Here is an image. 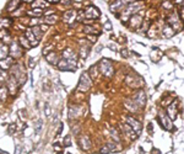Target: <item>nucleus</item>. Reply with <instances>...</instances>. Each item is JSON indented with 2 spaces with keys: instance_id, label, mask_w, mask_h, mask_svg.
<instances>
[{
  "instance_id": "1",
  "label": "nucleus",
  "mask_w": 184,
  "mask_h": 154,
  "mask_svg": "<svg viewBox=\"0 0 184 154\" xmlns=\"http://www.w3.org/2000/svg\"><path fill=\"white\" fill-rule=\"evenodd\" d=\"M100 10L95 6H88L85 10H79L77 11V21H85V20H96L100 17Z\"/></svg>"
},
{
  "instance_id": "2",
  "label": "nucleus",
  "mask_w": 184,
  "mask_h": 154,
  "mask_svg": "<svg viewBox=\"0 0 184 154\" xmlns=\"http://www.w3.org/2000/svg\"><path fill=\"white\" fill-rule=\"evenodd\" d=\"M144 8V1H134L127 5L122 13V19L123 20H129V17L135 15L137 11H140Z\"/></svg>"
},
{
  "instance_id": "3",
  "label": "nucleus",
  "mask_w": 184,
  "mask_h": 154,
  "mask_svg": "<svg viewBox=\"0 0 184 154\" xmlns=\"http://www.w3.org/2000/svg\"><path fill=\"white\" fill-rule=\"evenodd\" d=\"M92 85V82H91V77L90 74L87 73H82L81 77H80V82H79V85H77V89L82 93H86L90 90V88Z\"/></svg>"
},
{
  "instance_id": "4",
  "label": "nucleus",
  "mask_w": 184,
  "mask_h": 154,
  "mask_svg": "<svg viewBox=\"0 0 184 154\" xmlns=\"http://www.w3.org/2000/svg\"><path fill=\"white\" fill-rule=\"evenodd\" d=\"M100 69L102 72V74L107 78H111L114 74V69L112 66V62L109 59H102L100 63Z\"/></svg>"
},
{
  "instance_id": "5",
  "label": "nucleus",
  "mask_w": 184,
  "mask_h": 154,
  "mask_svg": "<svg viewBox=\"0 0 184 154\" xmlns=\"http://www.w3.org/2000/svg\"><path fill=\"white\" fill-rule=\"evenodd\" d=\"M63 58L67 61L70 66H72L74 68L76 67V64H77V56H76V53L72 50L67 48L65 51L63 52Z\"/></svg>"
},
{
  "instance_id": "6",
  "label": "nucleus",
  "mask_w": 184,
  "mask_h": 154,
  "mask_svg": "<svg viewBox=\"0 0 184 154\" xmlns=\"http://www.w3.org/2000/svg\"><path fill=\"white\" fill-rule=\"evenodd\" d=\"M9 56L12 59L20 58L22 56V47H21V45L17 43V42H11V45L9 47Z\"/></svg>"
},
{
  "instance_id": "7",
  "label": "nucleus",
  "mask_w": 184,
  "mask_h": 154,
  "mask_svg": "<svg viewBox=\"0 0 184 154\" xmlns=\"http://www.w3.org/2000/svg\"><path fill=\"white\" fill-rule=\"evenodd\" d=\"M124 120H125V123H128V125L134 130L137 135L141 132V130H142V125H141L140 121H137L135 117H132V116H125Z\"/></svg>"
},
{
  "instance_id": "8",
  "label": "nucleus",
  "mask_w": 184,
  "mask_h": 154,
  "mask_svg": "<svg viewBox=\"0 0 184 154\" xmlns=\"http://www.w3.org/2000/svg\"><path fill=\"white\" fill-rule=\"evenodd\" d=\"M166 22H167L168 25H171V26L173 27V30H174V29L181 30V27H182L181 21H179V19H178V15H177L176 13H172L171 15H168Z\"/></svg>"
},
{
  "instance_id": "9",
  "label": "nucleus",
  "mask_w": 184,
  "mask_h": 154,
  "mask_svg": "<svg viewBox=\"0 0 184 154\" xmlns=\"http://www.w3.org/2000/svg\"><path fill=\"white\" fill-rule=\"evenodd\" d=\"M18 86H20V84H18L16 78H15L14 75H10V78H9V80H7V89H9V91H10L11 95H15V94H16Z\"/></svg>"
},
{
  "instance_id": "10",
  "label": "nucleus",
  "mask_w": 184,
  "mask_h": 154,
  "mask_svg": "<svg viewBox=\"0 0 184 154\" xmlns=\"http://www.w3.org/2000/svg\"><path fill=\"white\" fill-rule=\"evenodd\" d=\"M168 119L169 117H168L167 115H163V112H160V115H158V122L162 126V128H166V130H171L172 128V123H171V121L168 120Z\"/></svg>"
},
{
  "instance_id": "11",
  "label": "nucleus",
  "mask_w": 184,
  "mask_h": 154,
  "mask_svg": "<svg viewBox=\"0 0 184 154\" xmlns=\"http://www.w3.org/2000/svg\"><path fill=\"white\" fill-rule=\"evenodd\" d=\"M133 100H134L139 106H144L145 103H146V95H145V93H144L142 90H139V91L134 95Z\"/></svg>"
},
{
  "instance_id": "12",
  "label": "nucleus",
  "mask_w": 184,
  "mask_h": 154,
  "mask_svg": "<svg viewBox=\"0 0 184 154\" xmlns=\"http://www.w3.org/2000/svg\"><path fill=\"white\" fill-rule=\"evenodd\" d=\"M25 37L30 41L31 47H36V46L39 43V40H37V38H36V36L33 35V32H32V30H31V29H27V30H26V32H25Z\"/></svg>"
},
{
  "instance_id": "13",
  "label": "nucleus",
  "mask_w": 184,
  "mask_h": 154,
  "mask_svg": "<svg viewBox=\"0 0 184 154\" xmlns=\"http://www.w3.org/2000/svg\"><path fill=\"white\" fill-rule=\"evenodd\" d=\"M141 22H142V19L140 15H133V16L129 19V24H130V27L134 30V29H139L140 27V25H141Z\"/></svg>"
},
{
  "instance_id": "14",
  "label": "nucleus",
  "mask_w": 184,
  "mask_h": 154,
  "mask_svg": "<svg viewBox=\"0 0 184 154\" xmlns=\"http://www.w3.org/2000/svg\"><path fill=\"white\" fill-rule=\"evenodd\" d=\"M128 4L124 1V0H116V1H113L112 4H111V10L113 11V13H116V11H119V10H123L124 9V6H127Z\"/></svg>"
},
{
  "instance_id": "15",
  "label": "nucleus",
  "mask_w": 184,
  "mask_h": 154,
  "mask_svg": "<svg viewBox=\"0 0 184 154\" xmlns=\"http://www.w3.org/2000/svg\"><path fill=\"white\" fill-rule=\"evenodd\" d=\"M174 34H176V31L173 30V27L166 22V25L162 27V35H163V37L165 38H171L172 36H174Z\"/></svg>"
},
{
  "instance_id": "16",
  "label": "nucleus",
  "mask_w": 184,
  "mask_h": 154,
  "mask_svg": "<svg viewBox=\"0 0 184 154\" xmlns=\"http://www.w3.org/2000/svg\"><path fill=\"white\" fill-rule=\"evenodd\" d=\"M167 114H168V117L171 120H176L177 119V105L176 103H172L169 106L167 107Z\"/></svg>"
},
{
  "instance_id": "17",
  "label": "nucleus",
  "mask_w": 184,
  "mask_h": 154,
  "mask_svg": "<svg viewBox=\"0 0 184 154\" xmlns=\"http://www.w3.org/2000/svg\"><path fill=\"white\" fill-rule=\"evenodd\" d=\"M122 130L124 131V133H127V135L132 138V139H136V138H137V136H139V135L135 132L134 130H133V128H132V127H130L128 123H125L124 126H122Z\"/></svg>"
},
{
  "instance_id": "18",
  "label": "nucleus",
  "mask_w": 184,
  "mask_h": 154,
  "mask_svg": "<svg viewBox=\"0 0 184 154\" xmlns=\"http://www.w3.org/2000/svg\"><path fill=\"white\" fill-rule=\"evenodd\" d=\"M76 16H77V13H76L75 10H67V13L64 14L63 19H64V21H65L67 24H71V22L76 19Z\"/></svg>"
},
{
  "instance_id": "19",
  "label": "nucleus",
  "mask_w": 184,
  "mask_h": 154,
  "mask_svg": "<svg viewBox=\"0 0 184 154\" xmlns=\"http://www.w3.org/2000/svg\"><path fill=\"white\" fill-rule=\"evenodd\" d=\"M20 4H21V0H10L7 3V5H6V11L7 13H14L20 6Z\"/></svg>"
},
{
  "instance_id": "20",
  "label": "nucleus",
  "mask_w": 184,
  "mask_h": 154,
  "mask_svg": "<svg viewBox=\"0 0 184 154\" xmlns=\"http://www.w3.org/2000/svg\"><path fill=\"white\" fill-rule=\"evenodd\" d=\"M12 24H14L12 19H10V17H0V31L10 27Z\"/></svg>"
},
{
  "instance_id": "21",
  "label": "nucleus",
  "mask_w": 184,
  "mask_h": 154,
  "mask_svg": "<svg viewBox=\"0 0 184 154\" xmlns=\"http://www.w3.org/2000/svg\"><path fill=\"white\" fill-rule=\"evenodd\" d=\"M125 107L129 110V111H132V112H136L137 110H139V105L135 103L133 99H128V100H125Z\"/></svg>"
},
{
  "instance_id": "22",
  "label": "nucleus",
  "mask_w": 184,
  "mask_h": 154,
  "mask_svg": "<svg viewBox=\"0 0 184 154\" xmlns=\"http://www.w3.org/2000/svg\"><path fill=\"white\" fill-rule=\"evenodd\" d=\"M46 59H47V62L52 64V66H57L58 63H59V58H58V56H57V53L55 52H50L49 54H47V57H46Z\"/></svg>"
},
{
  "instance_id": "23",
  "label": "nucleus",
  "mask_w": 184,
  "mask_h": 154,
  "mask_svg": "<svg viewBox=\"0 0 184 154\" xmlns=\"http://www.w3.org/2000/svg\"><path fill=\"white\" fill-rule=\"evenodd\" d=\"M57 66H58V69H60V70H75V68L72 66H70L64 58H62Z\"/></svg>"
},
{
  "instance_id": "24",
  "label": "nucleus",
  "mask_w": 184,
  "mask_h": 154,
  "mask_svg": "<svg viewBox=\"0 0 184 154\" xmlns=\"http://www.w3.org/2000/svg\"><path fill=\"white\" fill-rule=\"evenodd\" d=\"M11 67H12V58H11V57H9V58H4V59L0 61V68L1 69L7 70V69L11 68Z\"/></svg>"
},
{
  "instance_id": "25",
  "label": "nucleus",
  "mask_w": 184,
  "mask_h": 154,
  "mask_svg": "<svg viewBox=\"0 0 184 154\" xmlns=\"http://www.w3.org/2000/svg\"><path fill=\"white\" fill-rule=\"evenodd\" d=\"M116 151V143H107L104 147H102V149L100 151L101 154H108L111 152Z\"/></svg>"
},
{
  "instance_id": "26",
  "label": "nucleus",
  "mask_w": 184,
  "mask_h": 154,
  "mask_svg": "<svg viewBox=\"0 0 184 154\" xmlns=\"http://www.w3.org/2000/svg\"><path fill=\"white\" fill-rule=\"evenodd\" d=\"M80 146L82 147V149L85 151H88L91 148V141L87 136H84V137L80 138Z\"/></svg>"
},
{
  "instance_id": "27",
  "label": "nucleus",
  "mask_w": 184,
  "mask_h": 154,
  "mask_svg": "<svg viewBox=\"0 0 184 154\" xmlns=\"http://www.w3.org/2000/svg\"><path fill=\"white\" fill-rule=\"evenodd\" d=\"M80 114V107L79 106H70L69 109V119H75L76 116H79Z\"/></svg>"
},
{
  "instance_id": "28",
  "label": "nucleus",
  "mask_w": 184,
  "mask_h": 154,
  "mask_svg": "<svg viewBox=\"0 0 184 154\" xmlns=\"http://www.w3.org/2000/svg\"><path fill=\"white\" fill-rule=\"evenodd\" d=\"M0 40H1L2 43L11 42V36L7 32V30H1V31H0Z\"/></svg>"
},
{
  "instance_id": "29",
  "label": "nucleus",
  "mask_w": 184,
  "mask_h": 154,
  "mask_svg": "<svg viewBox=\"0 0 184 154\" xmlns=\"http://www.w3.org/2000/svg\"><path fill=\"white\" fill-rule=\"evenodd\" d=\"M9 54V47L5 43H0V61L6 58Z\"/></svg>"
},
{
  "instance_id": "30",
  "label": "nucleus",
  "mask_w": 184,
  "mask_h": 154,
  "mask_svg": "<svg viewBox=\"0 0 184 154\" xmlns=\"http://www.w3.org/2000/svg\"><path fill=\"white\" fill-rule=\"evenodd\" d=\"M47 6H48V3H47V1H43V0H36V1L32 3V8H33V9L37 8V9H42V10H43V9L47 8Z\"/></svg>"
},
{
  "instance_id": "31",
  "label": "nucleus",
  "mask_w": 184,
  "mask_h": 154,
  "mask_svg": "<svg viewBox=\"0 0 184 154\" xmlns=\"http://www.w3.org/2000/svg\"><path fill=\"white\" fill-rule=\"evenodd\" d=\"M84 32L87 35H93V36H96V35H100L101 32L95 27V26H85L84 27Z\"/></svg>"
},
{
  "instance_id": "32",
  "label": "nucleus",
  "mask_w": 184,
  "mask_h": 154,
  "mask_svg": "<svg viewBox=\"0 0 184 154\" xmlns=\"http://www.w3.org/2000/svg\"><path fill=\"white\" fill-rule=\"evenodd\" d=\"M18 43L23 47V48H31V43H30V41L25 37V36H22V37H20V41H18Z\"/></svg>"
},
{
  "instance_id": "33",
  "label": "nucleus",
  "mask_w": 184,
  "mask_h": 154,
  "mask_svg": "<svg viewBox=\"0 0 184 154\" xmlns=\"http://www.w3.org/2000/svg\"><path fill=\"white\" fill-rule=\"evenodd\" d=\"M7 93H9V89L7 86H0V100L4 101L6 98H7Z\"/></svg>"
},
{
  "instance_id": "34",
  "label": "nucleus",
  "mask_w": 184,
  "mask_h": 154,
  "mask_svg": "<svg viewBox=\"0 0 184 154\" xmlns=\"http://www.w3.org/2000/svg\"><path fill=\"white\" fill-rule=\"evenodd\" d=\"M42 14H43V10L42 9H33V10H30V11H27V15L28 16H42Z\"/></svg>"
},
{
  "instance_id": "35",
  "label": "nucleus",
  "mask_w": 184,
  "mask_h": 154,
  "mask_svg": "<svg viewBox=\"0 0 184 154\" xmlns=\"http://www.w3.org/2000/svg\"><path fill=\"white\" fill-rule=\"evenodd\" d=\"M31 30H32V32H33V35L36 36V38H37V40H39V38H41V36L43 35V31L41 30V27H39V26H33V27H31Z\"/></svg>"
},
{
  "instance_id": "36",
  "label": "nucleus",
  "mask_w": 184,
  "mask_h": 154,
  "mask_svg": "<svg viewBox=\"0 0 184 154\" xmlns=\"http://www.w3.org/2000/svg\"><path fill=\"white\" fill-rule=\"evenodd\" d=\"M88 53H90V47H88V46H82V47L80 48V56H81L82 59H86V58H87Z\"/></svg>"
},
{
  "instance_id": "37",
  "label": "nucleus",
  "mask_w": 184,
  "mask_h": 154,
  "mask_svg": "<svg viewBox=\"0 0 184 154\" xmlns=\"http://www.w3.org/2000/svg\"><path fill=\"white\" fill-rule=\"evenodd\" d=\"M57 19H58V16L57 15H48V16L46 17V20H44V22L47 24V25H54L55 22H57Z\"/></svg>"
},
{
  "instance_id": "38",
  "label": "nucleus",
  "mask_w": 184,
  "mask_h": 154,
  "mask_svg": "<svg viewBox=\"0 0 184 154\" xmlns=\"http://www.w3.org/2000/svg\"><path fill=\"white\" fill-rule=\"evenodd\" d=\"M111 135H112V138L116 141V142H120V138H119V135L118 132L114 130V128H111Z\"/></svg>"
},
{
  "instance_id": "39",
  "label": "nucleus",
  "mask_w": 184,
  "mask_h": 154,
  "mask_svg": "<svg viewBox=\"0 0 184 154\" xmlns=\"http://www.w3.org/2000/svg\"><path fill=\"white\" fill-rule=\"evenodd\" d=\"M90 75H91V78H96L97 77V69H96L95 66L91 67V69H90Z\"/></svg>"
},
{
  "instance_id": "40",
  "label": "nucleus",
  "mask_w": 184,
  "mask_h": 154,
  "mask_svg": "<svg viewBox=\"0 0 184 154\" xmlns=\"http://www.w3.org/2000/svg\"><path fill=\"white\" fill-rule=\"evenodd\" d=\"M15 130H16L15 125H10V126H9V130H7V133H9V135H12V133L15 132Z\"/></svg>"
},
{
  "instance_id": "41",
  "label": "nucleus",
  "mask_w": 184,
  "mask_h": 154,
  "mask_svg": "<svg viewBox=\"0 0 184 154\" xmlns=\"http://www.w3.org/2000/svg\"><path fill=\"white\" fill-rule=\"evenodd\" d=\"M64 144H65V147H70V146H71L70 136H67V137H65V139H64Z\"/></svg>"
},
{
  "instance_id": "42",
  "label": "nucleus",
  "mask_w": 184,
  "mask_h": 154,
  "mask_svg": "<svg viewBox=\"0 0 184 154\" xmlns=\"http://www.w3.org/2000/svg\"><path fill=\"white\" fill-rule=\"evenodd\" d=\"M104 29L108 30V31H111V30H112V24H111L109 21H107V22L104 24Z\"/></svg>"
},
{
  "instance_id": "43",
  "label": "nucleus",
  "mask_w": 184,
  "mask_h": 154,
  "mask_svg": "<svg viewBox=\"0 0 184 154\" xmlns=\"http://www.w3.org/2000/svg\"><path fill=\"white\" fill-rule=\"evenodd\" d=\"M41 130H42V121L39 120L38 121V123L36 125V131H38V132H39Z\"/></svg>"
},
{
  "instance_id": "44",
  "label": "nucleus",
  "mask_w": 184,
  "mask_h": 154,
  "mask_svg": "<svg viewBox=\"0 0 184 154\" xmlns=\"http://www.w3.org/2000/svg\"><path fill=\"white\" fill-rule=\"evenodd\" d=\"M39 27H41V30H42L43 32L48 30V25H39Z\"/></svg>"
},
{
  "instance_id": "45",
  "label": "nucleus",
  "mask_w": 184,
  "mask_h": 154,
  "mask_svg": "<svg viewBox=\"0 0 184 154\" xmlns=\"http://www.w3.org/2000/svg\"><path fill=\"white\" fill-rule=\"evenodd\" d=\"M46 115H47V117L50 115V109H49V106H48V105L46 106Z\"/></svg>"
},
{
  "instance_id": "46",
  "label": "nucleus",
  "mask_w": 184,
  "mask_h": 154,
  "mask_svg": "<svg viewBox=\"0 0 184 154\" xmlns=\"http://www.w3.org/2000/svg\"><path fill=\"white\" fill-rule=\"evenodd\" d=\"M151 154H161V152H160L158 149H152V151H151Z\"/></svg>"
},
{
  "instance_id": "47",
  "label": "nucleus",
  "mask_w": 184,
  "mask_h": 154,
  "mask_svg": "<svg viewBox=\"0 0 184 154\" xmlns=\"http://www.w3.org/2000/svg\"><path fill=\"white\" fill-rule=\"evenodd\" d=\"M62 3H63V4H65V5H70V4H71V0H62Z\"/></svg>"
},
{
  "instance_id": "48",
  "label": "nucleus",
  "mask_w": 184,
  "mask_h": 154,
  "mask_svg": "<svg viewBox=\"0 0 184 154\" xmlns=\"http://www.w3.org/2000/svg\"><path fill=\"white\" fill-rule=\"evenodd\" d=\"M181 16H182V20L184 21V6L181 9Z\"/></svg>"
},
{
  "instance_id": "49",
  "label": "nucleus",
  "mask_w": 184,
  "mask_h": 154,
  "mask_svg": "<svg viewBox=\"0 0 184 154\" xmlns=\"http://www.w3.org/2000/svg\"><path fill=\"white\" fill-rule=\"evenodd\" d=\"M59 1H62V0H48V3H50V4H57Z\"/></svg>"
},
{
  "instance_id": "50",
  "label": "nucleus",
  "mask_w": 184,
  "mask_h": 154,
  "mask_svg": "<svg viewBox=\"0 0 184 154\" xmlns=\"http://www.w3.org/2000/svg\"><path fill=\"white\" fill-rule=\"evenodd\" d=\"M122 56H123V57H127V56H128V52H127V50H123V51H122Z\"/></svg>"
},
{
  "instance_id": "51",
  "label": "nucleus",
  "mask_w": 184,
  "mask_h": 154,
  "mask_svg": "<svg viewBox=\"0 0 184 154\" xmlns=\"http://www.w3.org/2000/svg\"><path fill=\"white\" fill-rule=\"evenodd\" d=\"M147 130H149L150 132H152V125H151V123H149V126H147Z\"/></svg>"
},
{
  "instance_id": "52",
  "label": "nucleus",
  "mask_w": 184,
  "mask_h": 154,
  "mask_svg": "<svg viewBox=\"0 0 184 154\" xmlns=\"http://www.w3.org/2000/svg\"><path fill=\"white\" fill-rule=\"evenodd\" d=\"M63 131V123H60V127H59V131H58V133H60Z\"/></svg>"
},
{
  "instance_id": "53",
  "label": "nucleus",
  "mask_w": 184,
  "mask_h": 154,
  "mask_svg": "<svg viewBox=\"0 0 184 154\" xmlns=\"http://www.w3.org/2000/svg\"><path fill=\"white\" fill-rule=\"evenodd\" d=\"M109 47H111V50H112V51H117V48H116V47H114V46H113V45H111V46H109Z\"/></svg>"
},
{
  "instance_id": "54",
  "label": "nucleus",
  "mask_w": 184,
  "mask_h": 154,
  "mask_svg": "<svg viewBox=\"0 0 184 154\" xmlns=\"http://www.w3.org/2000/svg\"><path fill=\"white\" fill-rule=\"evenodd\" d=\"M53 146H54V148H55V149H57V148H59V143H54Z\"/></svg>"
},
{
  "instance_id": "55",
  "label": "nucleus",
  "mask_w": 184,
  "mask_h": 154,
  "mask_svg": "<svg viewBox=\"0 0 184 154\" xmlns=\"http://www.w3.org/2000/svg\"><path fill=\"white\" fill-rule=\"evenodd\" d=\"M23 1H25V3H31V4H32V3L36 1V0H23Z\"/></svg>"
},
{
  "instance_id": "56",
  "label": "nucleus",
  "mask_w": 184,
  "mask_h": 154,
  "mask_svg": "<svg viewBox=\"0 0 184 154\" xmlns=\"http://www.w3.org/2000/svg\"><path fill=\"white\" fill-rule=\"evenodd\" d=\"M0 74H1V68H0Z\"/></svg>"
},
{
  "instance_id": "57",
  "label": "nucleus",
  "mask_w": 184,
  "mask_h": 154,
  "mask_svg": "<svg viewBox=\"0 0 184 154\" xmlns=\"http://www.w3.org/2000/svg\"><path fill=\"white\" fill-rule=\"evenodd\" d=\"M58 154H63V153H58Z\"/></svg>"
}]
</instances>
